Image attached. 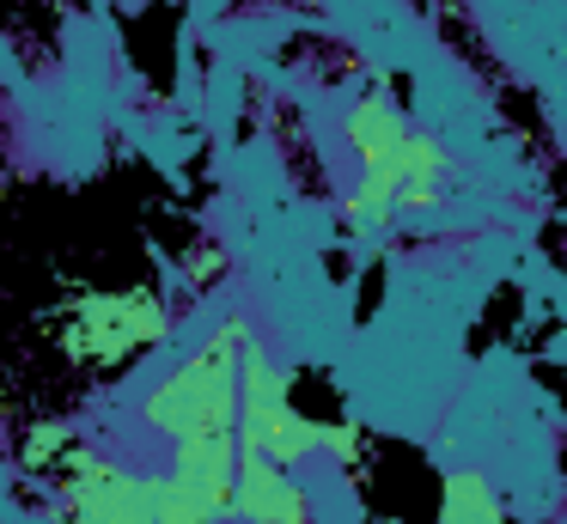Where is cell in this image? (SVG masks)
Wrapping results in <instances>:
<instances>
[{"instance_id": "obj_9", "label": "cell", "mask_w": 567, "mask_h": 524, "mask_svg": "<svg viewBox=\"0 0 567 524\" xmlns=\"http://www.w3.org/2000/svg\"><path fill=\"white\" fill-rule=\"evenodd\" d=\"M62 445H68V427H62V421L31 427V439H25V463L38 470V463H50V451H62Z\"/></svg>"}, {"instance_id": "obj_1", "label": "cell", "mask_w": 567, "mask_h": 524, "mask_svg": "<svg viewBox=\"0 0 567 524\" xmlns=\"http://www.w3.org/2000/svg\"><path fill=\"white\" fill-rule=\"evenodd\" d=\"M238 445L262 451V458L299 470L306 458L318 451H348L360 445V427L354 421H311V414L293 409V372L262 348L257 336L245 341V360H238Z\"/></svg>"}, {"instance_id": "obj_5", "label": "cell", "mask_w": 567, "mask_h": 524, "mask_svg": "<svg viewBox=\"0 0 567 524\" xmlns=\"http://www.w3.org/2000/svg\"><path fill=\"white\" fill-rule=\"evenodd\" d=\"M233 518H245V524H311V506H306V494H299V482H293L287 463L238 445Z\"/></svg>"}, {"instance_id": "obj_7", "label": "cell", "mask_w": 567, "mask_h": 524, "mask_svg": "<svg viewBox=\"0 0 567 524\" xmlns=\"http://www.w3.org/2000/svg\"><path fill=\"white\" fill-rule=\"evenodd\" d=\"M342 134H348V146H354V158L367 165V158H384L396 141H403V134H409V116L396 110L391 92H367L360 104H348Z\"/></svg>"}, {"instance_id": "obj_8", "label": "cell", "mask_w": 567, "mask_h": 524, "mask_svg": "<svg viewBox=\"0 0 567 524\" xmlns=\"http://www.w3.org/2000/svg\"><path fill=\"white\" fill-rule=\"evenodd\" d=\"M440 524H501V500L482 470H452L440 487Z\"/></svg>"}, {"instance_id": "obj_2", "label": "cell", "mask_w": 567, "mask_h": 524, "mask_svg": "<svg viewBox=\"0 0 567 524\" xmlns=\"http://www.w3.org/2000/svg\"><path fill=\"white\" fill-rule=\"evenodd\" d=\"M257 336L250 317H226L172 378L147 390L141 402V421L153 433L177 439H202V433H238V360H245V341Z\"/></svg>"}, {"instance_id": "obj_3", "label": "cell", "mask_w": 567, "mask_h": 524, "mask_svg": "<svg viewBox=\"0 0 567 524\" xmlns=\"http://www.w3.org/2000/svg\"><path fill=\"white\" fill-rule=\"evenodd\" d=\"M238 433L177 439L172 470L153 475V524H226L233 518Z\"/></svg>"}, {"instance_id": "obj_4", "label": "cell", "mask_w": 567, "mask_h": 524, "mask_svg": "<svg viewBox=\"0 0 567 524\" xmlns=\"http://www.w3.org/2000/svg\"><path fill=\"white\" fill-rule=\"evenodd\" d=\"M62 506L68 524H153V475L99 451H68Z\"/></svg>"}, {"instance_id": "obj_6", "label": "cell", "mask_w": 567, "mask_h": 524, "mask_svg": "<svg viewBox=\"0 0 567 524\" xmlns=\"http://www.w3.org/2000/svg\"><path fill=\"white\" fill-rule=\"evenodd\" d=\"M391 165H396V214H421L445 195V177H452V158L433 134L409 129L403 141L391 146Z\"/></svg>"}]
</instances>
